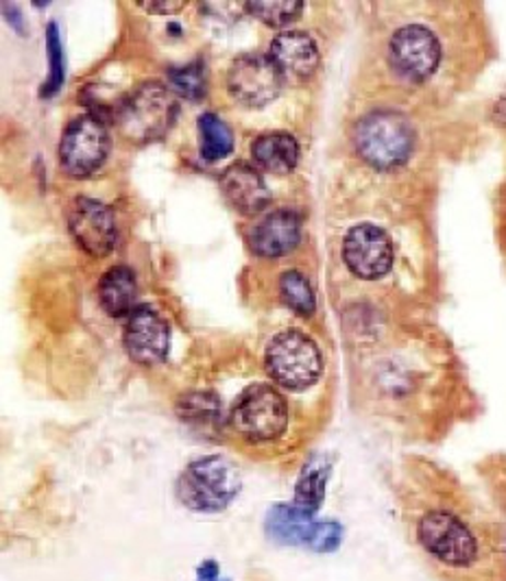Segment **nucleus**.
Here are the masks:
<instances>
[{
	"label": "nucleus",
	"mask_w": 506,
	"mask_h": 581,
	"mask_svg": "<svg viewBox=\"0 0 506 581\" xmlns=\"http://www.w3.org/2000/svg\"><path fill=\"white\" fill-rule=\"evenodd\" d=\"M175 116V92L160 81H147L120 98L114 120L129 142H153L169 133Z\"/></svg>",
	"instance_id": "nucleus-1"
},
{
	"label": "nucleus",
	"mask_w": 506,
	"mask_h": 581,
	"mask_svg": "<svg viewBox=\"0 0 506 581\" xmlns=\"http://www.w3.org/2000/svg\"><path fill=\"white\" fill-rule=\"evenodd\" d=\"M177 499L193 512H223L241 492L239 468L221 457L208 455L191 462L177 479Z\"/></svg>",
	"instance_id": "nucleus-2"
},
{
	"label": "nucleus",
	"mask_w": 506,
	"mask_h": 581,
	"mask_svg": "<svg viewBox=\"0 0 506 581\" xmlns=\"http://www.w3.org/2000/svg\"><path fill=\"white\" fill-rule=\"evenodd\" d=\"M354 144L367 164L376 169H395L411 158L415 149V129L404 114L395 109H376L356 125Z\"/></svg>",
	"instance_id": "nucleus-3"
},
{
	"label": "nucleus",
	"mask_w": 506,
	"mask_h": 581,
	"mask_svg": "<svg viewBox=\"0 0 506 581\" xmlns=\"http://www.w3.org/2000/svg\"><path fill=\"white\" fill-rule=\"evenodd\" d=\"M268 377L288 390H306L321 377L323 360L317 342L299 329L277 334L264 353Z\"/></svg>",
	"instance_id": "nucleus-4"
},
{
	"label": "nucleus",
	"mask_w": 506,
	"mask_h": 581,
	"mask_svg": "<svg viewBox=\"0 0 506 581\" xmlns=\"http://www.w3.org/2000/svg\"><path fill=\"white\" fill-rule=\"evenodd\" d=\"M266 538L284 547H303L314 554H334L343 543V525L317 521L292 503H277L264 519Z\"/></svg>",
	"instance_id": "nucleus-5"
},
{
	"label": "nucleus",
	"mask_w": 506,
	"mask_h": 581,
	"mask_svg": "<svg viewBox=\"0 0 506 581\" xmlns=\"http://www.w3.org/2000/svg\"><path fill=\"white\" fill-rule=\"evenodd\" d=\"M417 538L422 547L446 567L465 569L479 560L476 536L459 516L446 510L424 514L417 525Z\"/></svg>",
	"instance_id": "nucleus-6"
},
{
	"label": "nucleus",
	"mask_w": 506,
	"mask_h": 581,
	"mask_svg": "<svg viewBox=\"0 0 506 581\" xmlns=\"http://www.w3.org/2000/svg\"><path fill=\"white\" fill-rule=\"evenodd\" d=\"M232 425L250 442L275 440L288 427L286 398L266 384L248 387L232 407Z\"/></svg>",
	"instance_id": "nucleus-7"
},
{
	"label": "nucleus",
	"mask_w": 506,
	"mask_h": 581,
	"mask_svg": "<svg viewBox=\"0 0 506 581\" xmlns=\"http://www.w3.org/2000/svg\"><path fill=\"white\" fill-rule=\"evenodd\" d=\"M110 153V133L105 120L94 114L77 116L64 131L59 142L61 169L77 179L99 171Z\"/></svg>",
	"instance_id": "nucleus-8"
},
{
	"label": "nucleus",
	"mask_w": 506,
	"mask_h": 581,
	"mask_svg": "<svg viewBox=\"0 0 506 581\" xmlns=\"http://www.w3.org/2000/svg\"><path fill=\"white\" fill-rule=\"evenodd\" d=\"M389 61L400 77L409 81H426L435 74L441 61V44L430 28L406 24L391 37Z\"/></svg>",
	"instance_id": "nucleus-9"
},
{
	"label": "nucleus",
	"mask_w": 506,
	"mask_h": 581,
	"mask_svg": "<svg viewBox=\"0 0 506 581\" xmlns=\"http://www.w3.org/2000/svg\"><path fill=\"white\" fill-rule=\"evenodd\" d=\"M284 74L268 55L245 53L237 57L228 72V90L234 101L248 107H262L277 98Z\"/></svg>",
	"instance_id": "nucleus-10"
},
{
	"label": "nucleus",
	"mask_w": 506,
	"mask_h": 581,
	"mask_svg": "<svg viewBox=\"0 0 506 581\" xmlns=\"http://www.w3.org/2000/svg\"><path fill=\"white\" fill-rule=\"evenodd\" d=\"M343 259L360 279H380L393 266V244L387 231L371 222L352 226L343 240Z\"/></svg>",
	"instance_id": "nucleus-11"
},
{
	"label": "nucleus",
	"mask_w": 506,
	"mask_h": 581,
	"mask_svg": "<svg viewBox=\"0 0 506 581\" xmlns=\"http://www.w3.org/2000/svg\"><path fill=\"white\" fill-rule=\"evenodd\" d=\"M68 226L74 242L92 257L107 255L116 244V218L114 211L88 196H79L68 211Z\"/></svg>",
	"instance_id": "nucleus-12"
},
{
	"label": "nucleus",
	"mask_w": 506,
	"mask_h": 581,
	"mask_svg": "<svg viewBox=\"0 0 506 581\" xmlns=\"http://www.w3.org/2000/svg\"><path fill=\"white\" fill-rule=\"evenodd\" d=\"M127 356L140 367H156L166 360L171 349L169 323L149 305H138L125 327Z\"/></svg>",
	"instance_id": "nucleus-13"
},
{
	"label": "nucleus",
	"mask_w": 506,
	"mask_h": 581,
	"mask_svg": "<svg viewBox=\"0 0 506 581\" xmlns=\"http://www.w3.org/2000/svg\"><path fill=\"white\" fill-rule=\"evenodd\" d=\"M268 57L279 68L284 79L295 81L312 77L319 66L317 42L306 31L279 33L268 46Z\"/></svg>",
	"instance_id": "nucleus-14"
},
{
	"label": "nucleus",
	"mask_w": 506,
	"mask_h": 581,
	"mask_svg": "<svg viewBox=\"0 0 506 581\" xmlns=\"http://www.w3.org/2000/svg\"><path fill=\"white\" fill-rule=\"evenodd\" d=\"M301 218L295 209L281 207L266 213L253 229L252 248L262 257H281L297 248Z\"/></svg>",
	"instance_id": "nucleus-15"
},
{
	"label": "nucleus",
	"mask_w": 506,
	"mask_h": 581,
	"mask_svg": "<svg viewBox=\"0 0 506 581\" xmlns=\"http://www.w3.org/2000/svg\"><path fill=\"white\" fill-rule=\"evenodd\" d=\"M221 190L228 202L245 216L262 211L271 200L264 177L248 162H237L223 171Z\"/></svg>",
	"instance_id": "nucleus-16"
},
{
	"label": "nucleus",
	"mask_w": 506,
	"mask_h": 581,
	"mask_svg": "<svg viewBox=\"0 0 506 581\" xmlns=\"http://www.w3.org/2000/svg\"><path fill=\"white\" fill-rule=\"evenodd\" d=\"M252 158L262 171L286 175L299 162V144L286 131H268L253 140Z\"/></svg>",
	"instance_id": "nucleus-17"
},
{
	"label": "nucleus",
	"mask_w": 506,
	"mask_h": 581,
	"mask_svg": "<svg viewBox=\"0 0 506 581\" xmlns=\"http://www.w3.org/2000/svg\"><path fill=\"white\" fill-rule=\"evenodd\" d=\"M136 275L129 266H112L99 281L101 307L114 318L131 314L136 310Z\"/></svg>",
	"instance_id": "nucleus-18"
},
{
	"label": "nucleus",
	"mask_w": 506,
	"mask_h": 581,
	"mask_svg": "<svg viewBox=\"0 0 506 581\" xmlns=\"http://www.w3.org/2000/svg\"><path fill=\"white\" fill-rule=\"evenodd\" d=\"M330 470L332 464L330 460L314 455L301 470L297 486H295V501L292 506H297L299 510L308 512V514H317L323 499H325V488H327V479H330Z\"/></svg>",
	"instance_id": "nucleus-19"
},
{
	"label": "nucleus",
	"mask_w": 506,
	"mask_h": 581,
	"mask_svg": "<svg viewBox=\"0 0 506 581\" xmlns=\"http://www.w3.org/2000/svg\"><path fill=\"white\" fill-rule=\"evenodd\" d=\"M199 138H202L199 153L206 162H219L228 158L234 149L232 129L226 125L221 116L212 112H206L199 116Z\"/></svg>",
	"instance_id": "nucleus-20"
},
{
	"label": "nucleus",
	"mask_w": 506,
	"mask_h": 581,
	"mask_svg": "<svg viewBox=\"0 0 506 581\" xmlns=\"http://www.w3.org/2000/svg\"><path fill=\"white\" fill-rule=\"evenodd\" d=\"M180 418L197 429H210L219 427L223 418V407L217 394L212 392H191L184 394L177 403Z\"/></svg>",
	"instance_id": "nucleus-21"
},
{
	"label": "nucleus",
	"mask_w": 506,
	"mask_h": 581,
	"mask_svg": "<svg viewBox=\"0 0 506 581\" xmlns=\"http://www.w3.org/2000/svg\"><path fill=\"white\" fill-rule=\"evenodd\" d=\"M281 301L299 316H312L317 310V299L310 281L299 270H286L279 279Z\"/></svg>",
	"instance_id": "nucleus-22"
},
{
	"label": "nucleus",
	"mask_w": 506,
	"mask_h": 581,
	"mask_svg": "<svg viewBox=\"0 0 506 581\" xmlns=\"http://www.w3.org/2000/svg\"><path fill=\"white\" fill-rule=\"evenodd\" d=\"M169 88L184 98H202L208 92V72L202 59L169 70Z\"/></svg>",
	"instance_id": "nucleus-23"
},
{
	"label": "nucleus",
	"mask_w": 506,
	"mask_h": 581,
	"mask_svg": "<svg viewBox=\"0 0 506 581\" xmlns=\"http://www.w3.org/2000/svg\"><path fill=\"white\" fill-rule=\"evenodd\" d=\"M245 9L252 13L253 18L262 20L268 26H286L292 20H297L303 4L292 2V0H266V2L255 0V2H248Z\"/></svg>",
	"instance_id": "nucleus-24"
},
{
	"label": "nucleus",
	"mask_w": 506,
	"mask_h": 581,
	"mask_svg": "<svg viewBox=\"0 0 506 581\" xmlns=\"http://www.w3.org/2000/svg\"><path fill=\"white\" fill-rule=\"evenodd\" d=\"M46 50H48V61H50V77L42 88V96H53L64 83V48H61L59 31L55 22H50L46 28Z\"/></svg>",
	"instance_id": "nucleus-25"
},
{
	"label": "nucleus",
	"mask_w": 506,
	"mask_h": 581,
	"mask_svg": "<svg viewBox=\"0 0 506 581\" xmlns=\"http://www.w3.org/2000/svg\"><path fill=\"white\" fill-rule=\"evenodd\" d=\"M147 11L151 13H177L182 11L186 4L184 2H149V4H142Z\"/></svg>",
	"instance_id": "nucleus-26"
},
{
	"label": "nucleus",
	"mask_w": 506,
	"mask_h": 581,
	"mask_svg": "<svg viewBox=\"0 0 506 581\" xmlns=\"http://www.w3.org/2000/svg\"><path fill=\"white\" fill-rule=\"evenodd\" d=\"M199 581H217L219 580V565L215 560H206L199 569H197Z\"/></svg>",
	"instance_id": "nucleus-27"
},
{
	"label": "nucleus",
	"mask_w": 506,
	"mask_h": 581,
	"mask_svg": "<svg viewBox=\"0 0 506 581\" xmlns=\"http://www.w3.org/2000/svg\"><path fill=\"white\" fill-rule=\"evenodd\" d=\"M223 581H228V580H223Z\"/></svg>",
	"instance_id": "nucleus-28"
}]
</instances>
